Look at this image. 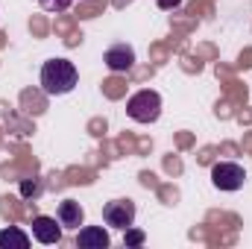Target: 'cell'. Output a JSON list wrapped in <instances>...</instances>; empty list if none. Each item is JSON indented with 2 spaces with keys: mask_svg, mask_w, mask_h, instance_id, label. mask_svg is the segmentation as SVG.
Returning a JSON list of instances; mask_svg holds the SVG:
<instances>
[{
  "mask_svg": "<svg viewBox=\"0 0 252 249\" xmlns=\"http://www.w3.org/2000/svg\"><path fill=\"white\" fill-rule=\"evenodd\" d=\"M103 220L109 229H118L126 232L132 223H135V202L132 199H112L103 205Z\"/></svg>",
  "mask_w": 252,
  "mask_h": 249,
  "instance_id": "cell-4",
  "label": "cell"
},
{
  "mask_svg": "<svg viewBox=\"0 0 252 249\" xmlns=\"http://www.w3.org/2000/svg\"><path fill=\"white\" fill-rule=\"evenodd\" d=\"M79 82V73H76V64L70 59H47L41 64V88L44 94L50 97H62L70 94Z\"/></svg>",
  "mask_w": 252,
  "mask_h": 249,
  "instance_id": "cell-1",
  "label": "cell"
},
{
  "mask_svg": "<svg viewBox=\"0 0 252 249\" xmlns=\"http://www.w3.org/2000/svg\"><path fill=\"white\" fill-rule=\"evenodd\" d=\"M156 6H158L161 12H173V9L182 6V0H156Z\"/></svg>",
  "mask_w": 252,
  "mask_h": 249,
  "instance_id": "cell-12",
  "label": "cell"
},
{
  "mask_svg": "<svg viewBox=\"0 0 252 249\" xmlns=\"http://www.w3.org/2000/svg\"><path fill=\"white\" fill-rule=\"evenodd\" d=\"M126 115L135 124H156L161 118V94L153 88H141L126 100Z\"/></svg>",
  "mask_w": 252,
  "mask_h": 249,
  "instance_id": "cell-2",
  "label": "cell"
},
{
  "mask_svg": "<svg viewBox=\"0 0 252 249\" xmlns=\"http://www.w3.org/2000/svg\"><path fill=\"white\" fill-rule=\"evenodd\" d=\"M30 247V235L18 226H6L0 232V249H27Z\"/></svg>",
  "mask_w": 252,
  "mask_h": 249,
  "instance_id": "cell-9",
  "label": "cell"
},
{
  "mask_svg": "<svg viewBox=\"0 0 252 249\" xmlns=\"http://www.w3.org/2000/svg\"><path fill=\"white\" fill-rule=\"evenodd\" d=\"M247 182V170L235 161H220L211 167V185L217 190H241Z\"/></svg>",
  "mask_w": 252,
  "mask_h": 249,
  "instance_id": "cell-3",
  "label": "cell"
},
{
  "mask_svg": "<svg viewBox=\"0 0 252 249\" xmlns=\"http://www.w3.org/2000/svg\"><path fill=\"white\" fill-rule=\"evenodd\" d=\"M32 238L44 247H53V244L62 241V223L56 217L38 214V217H32Z\"/></svg>",
  "mask_w": 252,
  "mask_h": 249,
  "instance_id": "cell-5",
  "label": "cell"
},
{
  "mask_svg": "<svg viewBox=\"0 0 252 249\" xmlns=\"http://www.w3.org/2000/svg\"><path fill=\"white\" fill-rule=\"evenodd\" d=\"M21 190H24L27 196H30V193H32V196H38V190H41V185H30V182H24V187H21Z\"/></svg>",
  "mask_w": 252,
  "mask_h": 249,
  "instance_id": "cell-13",
  "label": "cell"
},
{
  "mask_svg": "<svg viewBox=\"0 0 252 249\" xmlns=\"http://www.w3.org/2000/svg\"><path fill=\"white\" fill-rule=\"evenodd\" d=\"M103 62H106V67H109L112 73H126V70H132V64H135V50H132L129 44H112V47L106 50Z\"/></svg>",
  "mask_w": 252,
  "mask_h": 249,
  "instance_id": "cell-6",
  "label": "cell"
},
{
  "mask_svg": "<svg viewBox=\"0 0 252 249\" xmlns=\"http://www.w3.org/2000/svg\"><path fill=\"white\" fill-rule=\"evenodd\" d=\"M124 244L126 247H141L144 244V232H138V229H126V235H124Z\"/></svg>",
  "mask_w": 252,
  "mask_h": 249,
  "instance_id": "cell-11",
  "label": "cell"
},
{
  "mask_svg": "<svg viewBox=\"0 0 252 249\" xmlns=\"http://www.w3.org/2000/svg\"><path fill=\"white\" fill-rule=\"evenodd\" d=\"M56 220L62 223V229H79L85 223V208L76 199H62L56 208Z\"/></svg>",
  "mask_w": 252,
  "mask_h": 249,
  "instance_id": "cell-8",
  "label": "cell"
},
{
  "mask_svg": "<svg viewBox=\"0 0 252 249\" xmlns=\"http://www.w3.org/2000/svg\"><path fill=\"white\" fill-rule=\"evenodd\" d=\"M112 244L109 232L103 226H82L76 229V247L79 249H106Z\"/></svg>",
  "mask_w": 252,
  "mask_h": 249,
  "instance_id": "cell-7",
  "label": "cell"
},
{
  "mask_svg": "<svg viewBox=\"0 0 252 249\" xmlns=\"http://www.w3.org/2000/svg\"><path fill=\"white\" fill-rule=\"evenodd\" d=\"M38 3H41V9H47V12H64V9H70L73 0H38Z\"/></svg>",
  "mask_w": 252,
  "mask_h": 249,
  "instance_id": "cell-10",
  "label": "cell"
}]
</instances>
